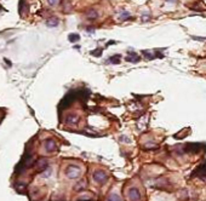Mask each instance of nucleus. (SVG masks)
Masks as SVG:
<instances>
[{
    "instance_id": "1",
    "label": "nucleus",
    "mask_w": 206,
    "mask_h": 201,
    "mask_svg": "<svg viewBox=\"0 0 206 201\" xmlns=\"http://www.w3.org/2000/svg\"><path fill=\"white\" fill-rule=\"evenodd\" d=\"M66 174H67V177L70 178V179H76V178L80 177L81 170H80V167L76 166V165H69V166L67 167V170H66Z\"/></svg>"
},
{
    "instance_id": "20",
    "label": "nucleus",
    "mask_w": 206,
    "mask_h": 201,
    "mask_svg": "<svg viewBox=\"0 0 206 201\" xmlns=\"http://www.w3.org/2000/svg\"><path fill=\"white\" fill-rule=\"evenodd\" d=\"M121 141H125V142H130V139L127 138V137H125V136H121V138H120Z\"/></svg>"
},
{
    "instance_id": "11",
    "label": "nucleus",
    "mask_w": 206,
    "mask_h": 201,
    "mask_svg": "<svg viewBox=\"0 0 206 201\" xmlns=\"http://www.w3.org/2000/svg\"><path fill=\"white\" fill-rule=\"evenodd\" d=\"M51 174H52V168L51 167H47L45 171H43L41 177L43 178H49V177H51Z\"/></svg>"
},
{
    "instance_id": "5",
    "label": "nucleus",
    "mask_w": 206,
    "mask_h": 201,
    "mask_svg": "<svg viewBox=\"0 0 206 201\" xmlns=\"http://www.w3.org/2000/svg\"><path fill=\"white\" fill-rule=\"evenodd\" d=\"M45 149H46V152H55L56 149H57V144H56V142L55 141H52V139H47L46 142H45Z\"/></svg>"
},
{
    "instance_id": "4",
    "label": "nucleus",
    "mask_w": 206,
    "mask_h": 201,
    "mask_svg": "<svg viewBox=\"0 0 206 201\" xmlns=\"http://www.w3.org/2000/svg\"><path fill=\"white\" fill-rule=\"evenodd\" d=\"M127 195H129V199L131 201H140L141 200V193L137 188H130Z\"/></svg>"
},
{
    "instance_id": "7",
    "label": "nucleus",
    "mask_w": 206,
    "mask_h": 201,
    "mask_svg": "<svg viewBox=\"0 0 206 201\" xmlns=\"http://www.w3.org/2000/svg\"><path fill=\"white\" fill-rule=\"evenodd\" d=\"M86 17L89 20H95L98 17V12L95 10V9H90L89 11H86Z\"/></svg>"
},
{
    "instance_id": "12",
    "label": "nucleus",
    "mask_w": 206,
    "mask_h": 201,
    "mask_svg": "<svg viewBox=\"0 0 206 201\" xmlns=\"http://www.w3.org/2000/svg\"><path fill=\"white\" fill-rule=\"evenodd\" d=\"M107 201H121V199H120V196H119L118 194L113 193V194H111V195L108 196Z\"/></svg>"
},
{
    "instance_id": "13",
    "label": "nucleus",
    "mask_w": 206,
    "mask_h": 201,
    "mask_svg": "<svg viewBox=\"0 0 206 201\" xmlns=\"http://www.w3.org/2000/svg\"><path fill=\"white\" fill-rule=\"evenodd\" d=\"M119 57H120V55H115V56H113V57L109 58V62L113 63V64H118L120 62V58Z\"/></svg>"
},
{
    "instance_id": "2",
    "label": "nucleus",
    "mask_w": 206,
    "mask_h": 201,
    "mask_svg": "<svg viewBox=\"0 0 206 201\" xmlns=\"http://www.w3.org/2000/svg\"><path fill=\"white\" fill-rule=\"evenodd\" d=\"M107 179H108V174H107L106 172H103V171H96V172L93 173V180H95L96 183L103 184Z\"/></svg>"
},
{
    "instance_id": "14",
    "label": "nucleus",
    "mask_w": 206,
    "mask_h": 201,
    "mask_svg": "<svg viewBox=\"0 0 206 201\" xmlns=\"http://www.w3.org/2000/svg\"><path fill=\"white\" fill-rule=\"evenodd\" d=\"M85 187H86V183L82 180V182L78 183V184L74 187V189H75V190H82V189H85Z\"/></svg>"
},
{
    "instance_id": "16",
    "label": "nucleus",
    "mask_w": 206,
    "mask_h": 201,
    "mask_svg": "<svg viewBox=\"0 0 206 201\" xmlns=\"http://www.w3.org/2000/svg\"><path fill=\"white\" fill-rule=\"evenodd\" d=\"M91 55H92V56H97V57H98V56H101V55H102V50H101V49H99V50H98V49H96V50L91 51Z\"/></svg>"
},
{
    "instance_id": "15",
    "label": "nucleus",
    "mask_w": 206,
    "mask_h": 201,
    "mask_svg": "<svg viewBox=\"0 0 206 201\" xmlns=\"http://www.w3.org/2000/svg\"><path fill=\"white\" fill-rule=\"evenodd\" d=\"M129 17H130V14H129L127 11H121V14H120V16H119L120 20H127Z\"/></svg>"
},
{
    "instance_id": "10",
    "label": "nucleus",
    "mask_w": 206,
    "mask_h": 201,
    "mask_svg": "<svg viewBox=\"0 0 206 201\" xmlns=\"http://www.w3.org/2000/svg\"><path fill=\"white\" fill-rule=\"evenodd\" d=\"M79 39H80L79 34H75V33H72V34H69V37H68V40H69L70 43H76V41H79Z\"/></svg>"
},
{
    "instance_id": "9",
    "label": "nucleus",
    "mask_w": 206,
    "mask_h": 201,
    "mask_svg": "<svg viewBox=\"0 0 206 201\" xmlns=\"http://www.w3.org/2000/svg\"><path fill=\"white\" fill-rule=\"evenodd\" d=\"M126 61H129V62H138V61H140V57H138L135 52L130 51V52H129V56L126 57Z\"/></svg>"
},
{
    "instance_id": "19",
    "label": "nucleus",
    "mask_w": 206,
    "mask_h": 201,
    "mask_svg": "<svg viewBox=\"0 0 206 201\" xmlns=\"http://www.w3.org/2000/svg\"><path fill=\"white\" fill-rule=\"evenodd\" d=\"M86 32H87V33H91V34H92V33L95 32V29H92V27H90V28H87V29H86Z\"/></svg>"
},
{
    "instance_id": "3",
    "label": "nucleus",
    "mask_w": 206,
    "mask_h": 201,
    "mask_svg": "<svg viewBox=\"0 0 206 201\" xmlns=\"http://www.w3.org/2000/svg\"><path fill=\"white\" fill-rule=\"evenodd\" d=\"M49 167V162L46 159H39L34 162V168L37 172H43Z\"/></svg>"
},
{
    "instance_id": "8",
    "label": "nucleus",
    "mask_w": 206,
    "mask_h": 201,
    "mask_svg": "<svg viewBox=\"0 0 206 201\" xmlns=\"http://www.w3.org/2000/svg\"><path fill=\"white\" fill-rule=\"evenodd\" d=\"M58 23H60V21H58V18H57V17H51V18H49V20H47L46 26L52 28V27H57V26H58Z\"/></svg>"
},
{
    "instance_id": "17",
    "label": "nucleus",
    "mask_w": 206,
    "mask_h": 201,
    "mask_svg": "<svg viewBox=\"0 0 206 201\" xmlns=\"http://www.w3.org/2000/svg\"><path fill=\"white\" fill-rule=\"evenodd\" d=\"M58 2H60V0H47V3H49L51 6H55V5H57V4H58Z\"/></svg>"
},
{
    "instance_id": "18",
    "label": "nucleus",
    "mask_w": 206,
    "mask_h": 201,
    "mask_svg": "<svg viewBox=\"0 0 206 201\" xmlns=\"http://www.w3.org/2000/svg\"><path fill=\"white\" fill-rule=\"evenodd\" d=\"M16 188H17L18 190H22V191H23V190L26 189V185H24V184H17Z\"/></svg>"
},
{
    "instance_id": "6",
    "label": "nucleus",
    "mask_w": 206,
    "mask_h": 201,
    "mask_svg": "<svg viewBox=\"0 0 206 201\" xmlns=\"http://www.w3.org/2000/svg\"><path fill=\"white\" fill-rule=\"evenodd\" d=\"M79 120H80V118H79L78 115H75V114H72V115L67 116V119H66V123H67V124H69V125H75L76 123H79Z\"/></svg>"
}]
</instances>
